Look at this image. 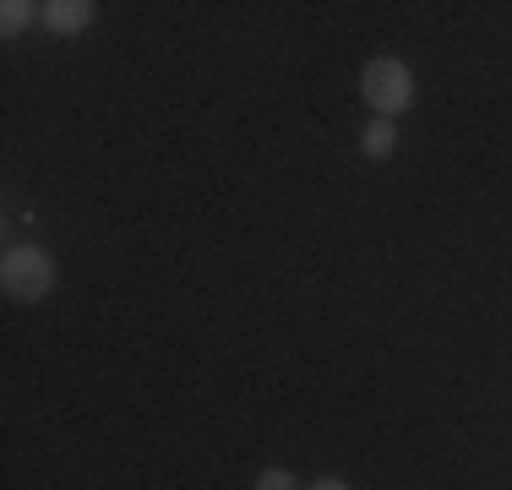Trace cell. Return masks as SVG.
Masks as SVG:
<instances>
[{"mask_svg": "<svg viewBox=\"0 0 512 490\" xmlns=\"http://www.w3.org/2000/svg\"><path fill=\"white\" fill-rule=\"evenodd\" d=\"M360 147H365V158H387V153L398 147V131H393V120H382V115H376L371 126H365Z\"/></svg>", "mask_w": 512, "mask_h": 490, "instance_id": "obj_4", "label": "cell"}, {"mask_svg": "<svg viewBox=\"0 0 512 490\" xmlns=\"http://www.w3.org/2000/svg\"><path fill=\"white\" fill-rule=\"evenodd\" d=\"M33 17H39V6H28V0H6V6H0V33H6V39H17Z\"/></svg>", "mask_w": 512, "mask_h": 490, "instance_id": "obj_5", "label": "cell"}, {"mask_svg": "<svg viewBox=\"0 0 512 490\" xmlns=\"http://www.w3.org/2000/svg\"><path fill=\"white\" fill-rule=\"evenodd\" d=\"M360 98H365V104H371L382 120H393L398 109L414 104V71L404 66V60H393V55H376L371 66L360 71Z\"/></svg>", "mask_w": 512, "mask_h": 490, "instance_id": "obj_2", "label": "cell"}, {"mask_svg": "<svg viewBox=\"0 0 512 490\" xmlns=\"http://www.w3.org/2000/svg\"><path fill=\"white\" fill-rule=\"evenodd\" d=\"M0 289L22 305L44 300V294L55 289L50 251H44V245H6V256H0Z\"/></svg>", "mask_w": 512, "mask_h": 490, "instance_id": "obj_1", "label": "cell"}, {"mask_svg": "<svg viewBox=\"0 0 512 490\" xmlns=\"http://www.w3.org/2000/svg\"><path fill=\"white\" fill-rule=\"evenodd\" d=\"M93 0H50V6H39V22L50 33H82L93 22Z\"/></svg>", "mask_w": 512, "mask_h": 490, "instance_id": "obj_3", "label": "cell"}, {"mask_svg": "<svg viewBox=\"0 0 512 490\" xmlns=\"http://www.w3.org/2000/svg\"><path fill=\"white\" fill-rule=\"evenodd\" d=\"M306 490H349L344 480H316V485H306Z\"/></svg>", "mask_w": 512, "mask_h": 490, "instance_id": "obj_7", "label": "cell"}, {"mask_svg": "<svg viewBox=\"0 0 512 490\" xmlns=\"http://www.w3.org/2000/svg\"><path fill=\"white\" fill-rule=\"evenodd\" d=\"M251 490H306V485H300L289 469H262V474H256V485H251Z\"/></svg>", "mask_w": 512, "mask_h": 490, "instance_id": "obj_6", "label": "cell"}]
</instances>
